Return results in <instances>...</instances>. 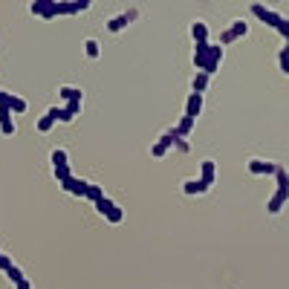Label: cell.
<instances>
[{
	"label": "cell",
	"instance_id": "obj_22",
	"mask_svg": "<svg viewBox=\"0 0 289 289\" xmlns=\"http://www.w3.org/2000/svg\"><path fill=\"white\" fill-rule=\"evenodd\" d=\"M104 217H107V223H113V226H119V223L124 220V211H121L119 205H113V208H110V211H107Z\"/></svg>",
	"mask_w": 289,
	"mask_h": 289
},
{
	"label": "cell",
	"instance_id": "obj_6",
	"mask_svg": "<svg viewBox=\"0 0 289 289\" xmlns=\"http://www.w3.org/2000/svg\"><path fill=\"white\" fill-rule=\"evenodd\" d=\"M29 9H32V15L44 17V20H52V17H55V0H38Z\"/></svg>",
	"mask_w": 289,
	"mask_h": 289
},
{
	"label": "cell",
	"instance_id": "obj_3",
	"mask_svg": "<svg viewBox=\"0 0 289 289\" xmlns=\"http://www.w3.org/2000/svg\"><path fill=\"white\" fill-rule=\"evenodd\" d=\"M136 17H139V9H127L124 15L113 17V20H107V29H110V32H121V29H124V26H130Z\"/></svg>",
	"mask_w": 289,
	"mask_h": 289
},
{
	"label": "cell",
	"instance_id": "obj_20",
	"mask_svg": "<svg viewBox=\"0 0 289 289\" xmlns=\"http://www.w3.org/2000/svg\"><path fill=\"white\" fill-rule=\"evenodd\" d=\"M191 87H194L191 93H200V96H203V90L208 87V75H205V72H197V75H194V81H191Z\"/></svg>",
	"mask_w": 289,
	"mask_h": 289
},
{
	"label": "cell",
	"instance_id": "obj_18",
	"mask_svg": "<svg viewBox=\"0 0 289 289\" xmlns=\"http://www.w3.org/2000/svg\"><path fill=\"white\" fill-rule=\"evenodd\" d=\"M9 110H12V113H26V110H29V104H26V99H20V96H12V93H9Z\"/></svg>",
	"mask_w": 289,
	"mask_h": 289
},
{
	"label": "cell",
	"instance_id": "obj_30",
	"mask_svg": "<svg viewBox=\"0 0 289 289\" xmlns=\"http://www.w3.org/2000/svg\"><path fill=\"white\" fill-rule=\"evenodd\" d=\"M15 287H17V289H35L32 284H29V281H26V278H23V281H17Z\"/></svg>",
	"mask_w": 289,
	"mask_h": 289
},
{
	"label": "cell",
	"instance_id": "obj_31",
	"mask_svg": "<svg viewBox=\"0 0 289 289\" xmlns=\"http://www.w3.org/2000/svg\"><path fill=\"white\" fill-rule=\"evenodd\" d=\"M9 102V93H3V90H0V104H6Z\"/></svg>",
	"mask_w": 289,
	"mask_h": 289
},
{
	"label": "cell",
	"instance_id": "obj_19",
	"mask_svg": "<svg viewBox=\"0 0 289 289\" xmlns=\"http://www.w3.org/2000/svg\"><path fill=\"white\" fill-rule=\"evenodd\" d=\"M229 32L234 35V41H240V38H246V35H249V23H246V20H234Z\"/></svg>",
	"mask_w": 289,
	"mask_h": 289
},
{
	"label": "cell",
	"instance_id": "obj_26",
	"mask_svg": "<svg viewBox=\"0 0 289 289\" xmlns=\"http://www.w3.org/2000/svg\"><path fill=\"white\" fill-rule=\"evenodd\" d=\"M96 208H99V214H107L113 208V200L110 197H102V200H96Z\"/></svg>",
	"mask_w": 289,
	"mask_h": 289
},
{
	"label": "cell",
	"instance_id": "obj_14",
	"mask_svg": "<svg viewBox=\"0 0 289 289\" xmlns=\"http://www.w3.org/2000/svg\"><path fill=\"white\" fill-rule=\"evenodd\" d=\"M289 200V191H275V197L269 200V214H278Z\"/></svg>",
	"mask_w": 289,
	"mask_h": 289
},
{
	"label": "cell",
	"instance_id": "obj_25",
	"mask_svg": "<svg viewBox=\"0 0 289 289\" xmlns=\"http://www.w3.org/2000/svg\"><path fill=\"white\" fill-rule=\"evenodd\" d=\"M87 200H93V203H96V200H102L104 197V191L99 185H87V194H84Z\"/></svg>",
	"mask_w": 289,
	"mask_h": 289
},
{
	"label": "cell",
	"instance_id": "obj_16",
	"mask_svg": "<svg viewBox=\"0 0 289 289\" xmlns=\"http://www.w3.org/2000/svg\"><path fill=\"white\" fill-rule=\"evenodd\" d=\"M50 156H52V168H55V171L69 168V165H67V151H64V148H55Z\"/></svg>",
	"mask_w": 289,
	"mask_h": 289
},
{
	"label": "cell",
	"instance_id": "obj_2",
	"mask_svg": "<svg viewBox=\"0 0 289 289\" xmlns=\"http://www.w3.org/2000/svg\"><path fill=\"white\" fill-rule=\"evenodd\" d=\"M252 15H257L263 23H269V26H278V23L284 20V15H278L275 9H266L263 3H252Z\"/></svg>",
	"mask_w": 289,
	"mask_h": 289
},
{
	"label": "cell",
	"instance_id": "obj_9",
	"mask_svg": "<svg viewBox=\"0 0 289 289\" xmlns=\"http://www.w3.org/2000/svg\"><path fill=\"white\" fill-rule=\"evenodd\" d=\"M87 185H90L87 179H75V176H69L67 182H61V188H67L69 194H75V197H84V194H87Z\"/></svg>",
	"mask_w": 289,
	"mask_h": 289
},
{
	"label": "cell",
	"instance_id": "obj_24",
	"mask_svg": "<svg viewBox=\"0 0 289 289\" xmlns=\"http://www.w3.org/2000/svg\"><path fill=\"white\" fill-rule=\"evenodd\" d=\"M84 50H87V55H90V58H99V41H93V38H87V44H84Z\"/></svg>",
	"mask_w": 289,
	"mask_h": 289
},
{
	"label": "cell",
	"instance_id": "obj_10",
	"mask_svg": "<svg viewBox=\"0 0 289 289\" xmlns=\"http://www.w3.org/2000/svg\"><path fill=\"white\" fill-rule=\"evenodd\" d=\"M275 168H278V165L266 162V159H252V162H249V173H255V176H260V173H275Z\"/></svg>",
	"mask_w": 289,
	"mask_h": 289
},
{
	"label": "cell",
	"instance_id": "obj_4",
	"mask_svg": "<svg viewBox=\"0 0 289 289\" xmlns=\"http://www.w3.org/2000/svg\"><path fill=\"white\" fill-rule=\"evenodd\" d=\"M171 148H173V130H165V133L159 136V142H156V145L151 148V156L162 159V156H165V153H168Z\"/></svg>",
	"mask_w": 289,
	"mask_h": 289
},
{
	"label": "cell",
	"instance_id": "obj_13",
	"mask_svg": "<svg viewBox=\"0 0 289 289\" xmlns=\"http://www.w3.org/2000/svg\"><path fill=\"white\" fill-rule=\"evenodd\" d=\"M191 35H194L197 44H208V26H205L203 20H194L191 23Z\"/></svg>",
	"mask_w": 289,
	"mask_h": 289
},
{
	"label": "cell",
	"instance_id": "obj_12",
	"mask_svg": "<svg viewBox=\"0 0 289 289\" xmlns=\"http://www.w3.org/2000/svg\"><path fill=\"white\" fill-rule=\"evenodd\" d=\"M58 93H61L64 102H84V90L81 87H61Z\"/></svg>",
	"mask_w": 289,
	"mask_h": 289
},
{
	"label": "cell",
	"instance_id": "obj_5",
	"mask_svg": "<svg viewBox=\"0 0 289 289\" xmlns=\"http://www.w3.org/2000/svg\"><path fill=\"white\" fill-rule=\"evenodd\" d=\"M0 269H3V272H6V278H9V281H12V284H17V281H23V272H20V266H17L15 260H12V257H0Z\"/></svg>",
	"mask_w": 289,
	"mask_h": 289
},
{
	"label": "cell",
	"instance_id": "obj_29",
	"mask_svg": "<svg viewBox=\"0 0 289 289\" xmlns=\"http://www.w3.org/2000/svg\"><path fill=\"white\" fill-rule=\"evenodd\" d=\"M226 44H234V35L229 32V29H226V32L220 35V47H226Z\"/></svg>",
	"mask_w": 289,
	"mask_h": 289
},
{
	"label": "cell",
	"instance_id": "obj_23",
	"mask_svg": "<svg viewBox=\"0 0 289 289\" xmlns=\"http://www.w3.org/2000/svg\"><path fill=\"white\" fill-rule=\"evenodd\" d=\"M278 64H281V72L287 75L289 72V44H284V50H281V55H278Z\"/></svg>",
	"mask_w": 289,
	"mask_h": 289
},
{
	"label": "cell",
	"instance_id": "obj_11",
	"mask_svg": "<svg viewBox=\"0 0 289 289\" xmlns=\"http://www.w3.org/2000/svg\"><path fill=\"white\" fill-rule=\"evenodd\" d=\"M214 176H217V165H214L211 159H205L203 165H200V179H203L205 185L211 188V182H214Z\"/></svg>",
	"mask_w": 289,
	"mask_h": 289
},
{
	"label": "cell",
	"instance_id": "obj_7",
	"mask_svg": "<svg viewBox=\"0 0 289 289\" xmlns=\"http://www.w3.org/2000/svg\"><path fill=\"white\" fill-rule=\"evenodd\" d=\"M200 113H203V96H200V93H191V96H188V104H185V116L197 121Z\"/></svg>",
	"mask_w": 289,
	"mask_h": 289
},
{
	"label": "cell",
	"instance_id": "obj_21",
	"mask_svg": "<svg viewBox=\"0 0 289 289\" xmlns=\"http://www.w3.org/2000/svg\"><path fill=\"white\" fill-rule=\"evenodd\" d=\"M275 179H278V191H289V173L284 168H275Z\"/></svg>",
	"mask_w": 289,
	"mask_h": 289
},
{
	"label": "cell",
	"instance_id": "obj_32",
	"mask_svg": "<svg viewBox=\"0 0 289 289\" xmlns=\"http://www.w3.org/2000/svg\"><path fill=\"white\" fill-rule=\"evenodd\" d=\"M0 257H3V252H0Z\"/></svg>",
	"mask_w": 289,
	"mask_h": 289
},
{
	"label": "cell",
	"instance_id": "obj_1",
	"mask_svg": "<svg viewBox=\"0 0 289 289\" xmlns=\"http://www.w3.org/2000/svg\"><path fill=\"white\" fill-rule=\"evenodd\" d=\"M220 61H223V47L220 44H208V52H205V64H203V72L211 78L217 69H220Z\"/></svg>",
	"mask_w": 289,
	"mask_h": 289
},
{
	"label": "cell",
	"instance_id": "obj_27",
	"mask_svg": "<svg viewBox=\"0 0 289 289\" xmlns=\"http://www.w3.org/2000/svg\"><path fill=\"white\" fill-rule=\"evenodd\" d=\"M173 151L188 153V142H185V139H179V136H173Z\"/></svg>",
	"mask_w": 289,
	"mask_h": 289
},
{
	"label": "cell",
	"instance_id": "obj_8",
	"mask_svg": "<svg viewBox=\"0 0 289 289\" xmlns=\"http://www.w3.org/2000/svg\"><path fill=\"white\" fill-rule=\"evenodd\" d=\"M55 121H58V107H50V113L38 119V133H50L55 127Z\"/></svg>",
	"mask_w": 289,
	"mask_h": 289
},
{
	"label": "cell",
	"instance_id": "obj_17",
	"mask_svg": "<svg viewBox=\"0 0 289 289\" xmlns=\"http://www.w3.org/2000/svg\"><path fill=\"white\" fill-rule=\"evenodd\" d=\"M182 191H185L188 197H194V194H203V191H208V185H205L203 179H188L185 185H182Z\"/></svg>",
	"mask_w": 289,
	"mask_h": 289
},
{
	"label": "cell",
	"instance_id": "obj_28",
	"mask_svg": "<svg viewBox=\"0 0 289 289\" xmlns=\"http://www.w3.org/2000/svg\"><path fill=\"white\" fill-rule=\"evenodd\" d=\"M275 29H278L281 35H284V38H289V17H284V20H281V23H278Z\"/></svg>",
	"mask_w": 289,
	"mask_h": 289
},
{
	"label": "cell",
	"instance_id": "obj_15",
	"mask_svg": "<svg viewBox=\"0 0 289 289\" xmlns=\"http://www.w3.org/2000/svg\"><path fill=\"white\" fill-rule=\"evenodd\" d=\"M171 130H173V136L185 139L188 133L194 130V119H188V116H182V119H179V124H176V127H171Z\"/></svg>",
	"mask_w": 289,
	"mask_h": 289
}]
</instances>
